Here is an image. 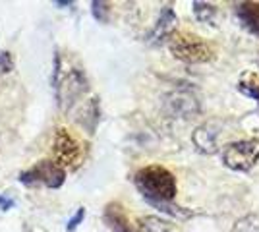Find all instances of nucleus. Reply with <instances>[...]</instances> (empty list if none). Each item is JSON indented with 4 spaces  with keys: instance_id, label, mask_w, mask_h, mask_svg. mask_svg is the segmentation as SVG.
Segmentation results:
<instances>
[{
    "instance_id": "8",
    "label": "nucleus",
    "mask_w": 259,
    "mask_h": 232,
    "mask_svg": "<svg viewBox=\"0 0 259 232\" xmlns=\"http://www.w3.org/2000/svg\"><path fill=\"white\" fill-rule=\"evenodd\" d=\"M236 16L249 33L259 37V2H242V4H238Z\"/></svg>"
},
{
    "instance_id": "1",
    "label": "nucleus",
    "mask_w": 259,
    "mask_h": 232,
    "mask_svg": "<svg viewBox=\"0 0 259 232\" xmlns=\"http://www.w3.org/2000/svg\"><path fill=\"white\" fill-rule=\"evenodd\" d=\"M136 186L153 205H162L176 196V178L161 165L141 168L136 174Z\"/></svg>"
},
{
    "instance_id": "9",
    "label": "nucleus",
    "mask_w": 259,
    "mask_h": 232,
    "mask_svg": "<svg viewBox=\"0 0 259 232\" xmlns=\"http://www.w3.org/2000/svg\"><path fill=\"white\" fill-rule=\"evenodd\" d=\"M105 219H107V222H110V224L114 226L116 232H134L132 230V222H130V219L126 217V211H124V207H120L118 203L107 205Z\"/></svg>"
},
{
    "instance_id": "2",
    "label": "nucleus",
    "mask_w": 259,
    "mask_h": 232,
    "mask_svg": "<svg viewBox=\"0 0 259 232\" xmlns=\"http://www.w3.org/2000/svg\"><path fill=\"white\" fill-rule=\"evenodd\" d=\"M170 51L176 58L186 60V62H207L213 58L211 44L186 29L170 33Z\"/></svg>"
},
{
    "instance_id": "17",
    "label": "nucleus",
    "mask_w": 259,
    "mask_h": 232,
    "mask_svg": "<svg viewBox=\"0 0 259 232\" xmlns=\"http://www.w3.org/2000/svg\"><path fill=\"white\" fill-rule=\"evenodd\" d=\"M107 6L108 4H105V2H93V4H91V12H93V16L97 18L99 22H105V20H107V16H105L108 12Z\"/></svg>"
},
{
    "instance_id": "16",
    "label": "nucleus",
    "mask_w": 259,
    "mask_h": 232,
    "mask_svg": "<svg viewBox=\"0 0 259 232\" xmlns=\"http://www.w3.org/2000/svg\"><path fill=\"white\" fill-rule=\"evenodd\" d=\"M14 70V58L10 51H2L0 53V76L2 74H10Z\"/></svg>"
},
{
    "instance_id": "19",
    "label": "nucleus",
    "mask_w": 259,
    "mask_h": 232,
    "mask_svg": "<svg viewBox=\"0 0 259 232\" xmlns=\"http://www.w3.org/2000/svg\"><path fill=\"white\" fill-rule=\"evenodd\" d=\"M14 199L12 198H6V196H0V209L2 211H8V209H12L14 207Z\"/></svg>"
},
{
    "instance_id": "12",
    "label": "nucleus",
    "mask_w": 259,
    "mask_h": 232,
    "mask_svg": "<svg viewBox=\"0 0 259 232\" xmlns=\"http://www.w3.org/2000/svg\"><path fill=\"white\" fill-rule=\"evenodd\" d=\"M138 232H180L176 224L161 217H143L138 224Z\"/></svg>"
},
{
    "instance_id": "11",
    "label": "nucleus",
    "mask_w": 259,
    "mask_h": 232,
    "mask_svg": "<svg viewBox=\"0 0 259 232\" xmlns=\"http://www.w3.org/2000/svg\"><path fill=\"white\" fill-rule=\"evenodd\" d=\"M99 120V103L97 99H91L87 101L85 105L79 109V114H77V122L85 128L89 133H93L95 126H97Z\"/></svg>"
},
{
    "instance_id": "10",
    "label": "nucleus",
    "mask_w": 259,
    "mask_h": 232,
    "mask_svg": "<svg viewBox=\"0 0 259 232\" xmlns=\"http://www.w3.org/2000/svg\"><path fill=\"white\" fill-rule=\"evenodd\" d=\"M174 23H176L174 12L170 10V8H164L161 14V20H159V23L155 25L151 37H149L151 43H159V41H162L164 37H170V33L174 31Z\"/></svg>"
},
{
    "instance_id": "14",
    "label": "nucleus",
    "mask_w": 259,
    "mask_h": 232,
    "mask_svg": "<svg viewBox=\"0 0 259 232\" xmlns=\"http://www.w3.org/2000/svg\"><path fill=\"white\" fill-rule=\"evenodd\" d=\"M240 89H242L246 95L259 101V76L257 74H253V76H249L248 79H244V81L240 83Z\"/></svg>"
},
{
    "instance_id": "18",
    "label": "nucleus",
    "mask_w": 259,
    "mask_h": 232,
    "mask_svg": "<svg viewBox=\"0 0 259 232\" xmlns=\"http://www.w3.org/2000/svg\"><path fill=\"white\" fill-rule=\"evenodd\" d=\"M83 217H85V209H83V207H79L76 215H74V217H72V219L68 221V226H66V230H68V232L76 230L77 224H79V222L83 221Z\"/></svg>"
},
{
    "instance_id": "6",
    "label": "nucleus",
    "mask_w": 259,
    "mask_h": 232,
    "mask_svg": "<svg viewBox=\"0 0 259 232\" xmlns=\"http://www.w3.org/2000/svg\"><path fill=\"white\" fill-rule=\"evenodd\" d=\"M53 151L54 157H56V165H60L62 168L64 166H76L79 165L81 161V145L77 142L72 133L60 128L54 133V144H53Z\"/></svg>"
},
{
    "instance_id": "5",
    "label": "nucleus",
    "mask_w": 259,
    "mask_h": 232,
    "mask_svg": "<svg viewBox=\"0 0 259 232\" xmlns=\"http://www.w3.org/2000/svg\"><path fill=\"white\" fill-rule=\"evenodd\" d=\"M56 89H58V103H60V107L64 111H68L87 91L85 74L81 70H77V68H70L64 76L56 81Z\"/></svg>"
},
{
    "instance_id": "4",
    "label": "nucleus",
    "mask_w": 259,
    "mask_h": 232,
    "mask_svg": "<svg viewBox=\"0 0 259 232\" xmlns=\"http://www.w3.org/2000/svg\"><path fill=\"white\" fill-rule=\"evenodd\" d=\"M225 165L232 170H248L259 159V140H242L230 144L223 153Z\"/></svg>"
},
{
    "instance_id": "15",
    "label": "nucleus",
    "mask_w": 259,
    "mask_h": 232,
    "mask_svg": "<svg viewBox=\"0 0 259 232\" xmlns=\"http://www.w3.org/2000/svg\"><path fill=\"white\" fill-rule=\"evenodd\" d=\"M194 12L195 16H197V20H201V22H213V18H215V6H211V4H203V2H195L194 4Z\"/></svg>"
},
{
    "instance_id": "7",
    "label": "nucleus",
    "mask_w": 259,
    "mask_h": 232,
    "mask_svg": "<svg viewBox=\"0 0 259 232\" xmlns=\"http://www.w3.org/2000/svg\"><path fill=\"white\" fill-rule=\"evenodd\" d=\"M219 124L215 122H207L203 126H199L194 133V142L199 147V151L203 153H215L217 151V137H219Z\"/></svg>"
},
{
    "instance_id": "3",
    "label": "nucleus",
    "mask_w": 259,
    "mask_h": 232,
    "mask_svg": "<svg viewBox=\"0 0 259 232\" xmlns=\"http://www.w3.org/2000/svg\"><path fill=\"white\" fill-rule=\"evenodd\" d=\"M66 180V170L54 161H39L20 174V182L25 186H47L51 190L60 188Z\"/></svg>"
},
{
    "instance_id": "13",
    "label": "nucleus",
    "mask_w": 259,
    "mask_h": 232,
    "mask_svg": "<svg viewBox=\"0 0 259 232\" xmlns=\"http://www.w3.org/2000/svg\"><path fill=\"white\" fill-rule=\"evenodd\" d=\"M232 232H259V217L248 215V217L240 219V221L234 224Z\"/></svg>"
}]
</instances>
